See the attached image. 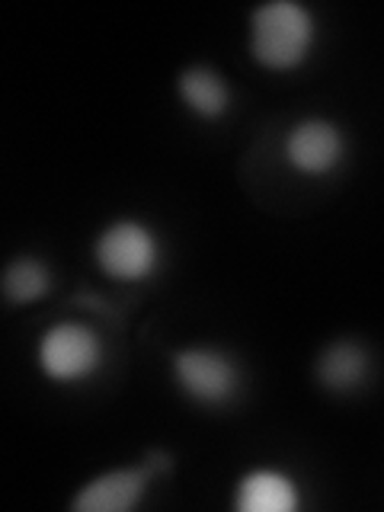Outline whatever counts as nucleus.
<instances>
[{
	"mask_svg": "<svg viewBox=\"0 0 384 512\" xmlns=\"http://www.w3.org/2000/svg\"><path fill=\"white\" fill-rule=\"evenodd\" d=\"M314 16L295 0H272L250 16V52L272 71H292L311 55Z\"/></svg>",
	"mask_w": 384,
	"mask_h": 512,
	"instance_id": "f257e3e1",
	"label": "nucleus"
},
{
	"mask_svg": "<svg viewBox=\"0 0 384 512\" xmlns=\"http://www.w3.org/2000/svg\"><path fill=\"white\" fill-rule=\"evenodd\" d=\"M96 263L119 282H141L154 276L160 263V244L151 228L138 221H119L96 240Z\"/></svg>",
	"mask_w": 384,
	"mask_h": 512,
	"instance_id": "f03ea898",
	"label": "nucleus"
},
{
	"mask_svg": "<svg viewBox=\"0 0 384 512\" xmlns=\"http://www.w3.org/2000/svg\"><path fill=\"white\" fill-rule=\"evenodd\" d=\"M103 362V346L84 324H58L39 343V365L52 381H84Z\"/></svg>",
	"mask_w": 384,
	"mask_h": 512,
	"instance_id": "7ed1b4c3",
	"label": "nucleus"
},
{
	"mask_svg": "<svg viewBox=\"0 0 384 512\" xmlns=\"http://www.w3.org/2000/svg\"><path fill=\"white\" fill-rule=\"evenodd\" d=\"M176 384L199 404H228L240 388V372L231 356L218 349H183L173 356Z\"/></svg>",
	"mask_w": 384,
	"mask_h": 512,
	"instance_id": "20e7f679",
	"label": "nucleus"
},
{
	"mask_svg": "<svg viewBox=\"0 0 384 512\" xmlns=\"http://www.w3.org/2000/svg\"><path fill=\"white\" fill-rule=\"evenodd\" d=\"M157 468H167V464H141V468H119V471H109L103 477L90 480V484L80 490L71 509L80 512H125V509H135L138 500L148 490L151 477Z\"/></svg>",
	"mask_w": 384,
	"mask_h": 512,
	"instance_id": "39448f33",
	"label": "nucleus"
},
{
	"mask_svg": "<svg viewBox=\"0 0 384 512\" xmlns=\"http://www.w3.org/2000/svg\"><path fill=\"white\" fill-rule=\"evenodd\" d=\"M346 141L340 128L324 119H308L298 122L285 138V157L298 173L308 176H324L343 160Z\"/></svg>",
	"mask_w": 384,
	"mask_h": 512,
	"instance_id": "423d86ee",
	"label": "nucleus"
},
{
	"mask_svg": "<svg viewBox=\"0 0 384 512\" xmlns=\"http://www.w3.org/2000/svg\"><path fill=\"white\" fill-rule=\"evenodd\" d=\"M234 503L244 512H292L298 506V490L279 471H253L240 480Z\"/></svg>",
	"mask_w": 384,
	"mask_h": 512,
	"instance_id": "0eeeda50",
	"label": "nucleus"
},
{
	"mask_svg": "<svg viewBox=\"0 0 384 512\" xmlns=\"http://www.w3.org/2000/svg\"><path fill=\"white\" fill-rule=\"evenodd\" d=\"M317 378L327 391H356L368 378V352L352 340L327 346L324 356L317 359Z\"/></svg>",
	"mask_w": 384,
	"mask_h": 512,
	"instance_id": "6e6552de",
	"label": "nucleus"
},
{
	"mask_svg": "<svg viewBox=\"0 0 384 512\" xmlns=\"http://www.w3.org/2000/svg\"><path fill=\"white\" fill-rule=\"evenodd\" d=\"M180 100L199 119H218L231 106V90L212 68H189L180 74Z\"/></svg>",
	"mask_w": 384,
	"mask_h": 512,
	"instance_id": "1a4fd4ad",
	"label": "nucleus"
},
{
	"mask_svg": "<svg viewBox=\"0 0 384 512\" xmlns=\"http://www.w3.org/2000/svg\"><path fill=\"white\" fill-rule=\"evenodd\" d=\"M0 288L10 304H32L52 292V272L36 256H20L4 269Z\"/></svg>",
	"mask_w": 384,
	"mask_h": 512,
	"instance_id": "9d476101",
	"label": "nucleus"
}]
</instances>
